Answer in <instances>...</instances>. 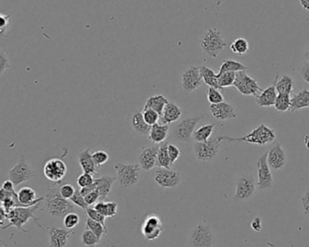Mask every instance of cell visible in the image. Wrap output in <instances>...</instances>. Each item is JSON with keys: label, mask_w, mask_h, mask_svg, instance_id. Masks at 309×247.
<instances>
[{"label": "cell", "mask_w": 309, "mask_h": 247, "mask_svg": "<svg viewBox=\"0 0 309 247\" xmlns=\"http://www.w3.org/2000/svg\"><path fill=\"white\" fill-rule=\"evenodd\" d=\"M207 98L212 104H217L224 101V97L222 95V92L216 88L209 87Z\"/></svg>", "instance_id": "cell-42"}, {"label": "cell", "mask_w": 309, "mask_h": 247, "mask_svg": "<svg viewBox=\"0 0 309 247\" xmlns=\"http://www.w3.org/2000/svg\"><path fill=\"white\" fill-rule=\"evenodd\" d=\"M168 144L167 142H163L160 144L159 153H158L157 167L171 170V165L170 157L168 154Z\"/></svg>", "instance_id": "cell-35"}, {"label": "cell", "mask_w": 309, "mask_h": 247, "mask_svg": "<svg viewBox=\"0 0 309 247\" xmlns=\"http://www.w3.org/2000/svg\"><path fill=\"white\" fill-rule=\"evenodd\" d=\"M85 228L88 230H91L92 233H95L98 237L100 238L101 240V238L104 237L106 234H107V225H104V224L96 222L94 220L91 219L90 217H88L85 219Z\"/></svg>", "instance_id": "cell-36"}, {"label": "cell", "mask_w": 309, "mask_h": 247, "mask_svg": "<svg viewBox=\"0 0 309 247\" xmlns=\"http://www.w3.org/2000/svg\"><path fill=\"white\" fill-rule=\"evenodd\" d=\"M49 235V247H66L68 239L74 232L67 229L57 228L55 226L47 227Z\"/></svg>", "instance_id": "cell-18"}, {"label": "cell", "mask_w": 309, "mask_h": 247, "mask_svg": "<svg viewBox=\"0 0 309 247\" xmlns=\"http://www.w3.org/2000/svg\"><path fill=\"white\" fill-rule=\"evenodd\" d=\"M92 159L97 167L100 169V167L106 164L110 159V156L105 151H97L92 154Z\"/></svg>", "instance_id": "cell-43"}, {"label": "cell", "mask_w": 309, "mask_h": 247, "mask_svg": "<svg viewBox=\"0 0 309 247\" xmlns=\"http://www.w3.org/2000/svg\"><path fill=\"white\" fill-rule=\"evenodd\" d=\"M94 180H95V179L92 177V174L83 172V174L79 176L76 182H77V185H78L80 188H83L92 185V184L94 183Z\"/></svg>", "instance_id": "cell-46"}, {"label": "cell", "mask_w": 309, "mask_h": 247, "mask_svg": "<svg viewBox=\"0 0 309 247\" xmlns=\"http://www.w3.org/2000/svg\"><path fill=\"white\" fill-rule=\"evenodd\" d=\"M256 188H257V184L255 182L252 175L241 176L237 181L234 198L236 200L240 201L249 200L253 197Z\"/></svg>", "instance_id": "cell-14"}, {"label": "cell", "mask_w": 309, "mask_h": 247, "mask_svg": "<svg viewBox=\"0 0 309 247\" xmlns=\"http://www.w3.org/2000/svg\"><path fill=\"white\" fill-rule=\"evenodd\" d=\"M90 151H91V150L88 148L79 154V165H80L81 169L84 173H89V174L92 175L97 174L99 172V168L94 163Z\"/></svg>", "instance_id": "cell-22"}, {"label": "cell", "mask_w": 309, "mask_h": 247, "mask_svg": "<svg viewBox=\"0 0 309 247\" xmlns=\"http://www.w3.org/2000/svg\"><path fill=\"white\" fill-rule=\"evenodd\" d=\"M231 52L236 55H244L249 52V44L247 39L240 37L232 42L230 46Z\"/></svg>", "instance_id": "cell-37"}, {"label": "cell", "mask_w": 309, "mask_h": 247, "mask_svg": "<svg viewBox=\"0 0 309 247\" xmlns=\"http://www.w3.org/2000/svg\"><path fill=\"white\" fill-rule=\"evenodd\" d=\"M10 68V60L8 55H6L5 53H1L0 54V71H1V75H3L5 72H7Z\"/></svg>", "instance_id": "cell-51"}, {"label": "cell", "mask_w": 309, "mask_h": 247, "mask_svg": "<svg viewBox=\"0 0 309 247\" xmlns=\"http://www.w3.org/2000/svg\"><path fill=\"white\" fill-rule=\"evenodd\" d=\"M199 71H200L203 82H205L209 87L216 88L218 90L222 89L220 87L219 82H218L217 74L214 73L213 69L209 68L207 66H201L199 68Z\"/></svg>", "instance_id": "cell-33"}, {"label": "cell", "mask_w": 309, "mask_h": 247, "mask_svg": "<svg viewBox=\"0 0 309 247\" xmlns=\"http://www.w3.org/2000/svg\"><path fill=\"white\" fill-rule=\"evenodd\" d=\"M304 145L309 151V135H305L304 138Z\"/></svg>", "instance_id": "cell-57"}, {"label": "cell", "mask_w": 309, "mask_h": 247, "mask_svg": "<svg viewBox=\"0 0 309 247\" xmlns=\"http://www.w3.org/2000/svg\"><path fill=\"white\" fill-rule=\"evenodd\" d=\"M84 198H85V201H86L88 205L92 206V205H94L98 201V199H100V194H99V191L96 189V190L87 194L84 197Z\"/></svg>", "instance_id": "cell-53"}, {"label": "cell", "mask_w": 309, "mask_h": 247, "mask_svg": "<svg viewBox=\"0 0 309 247\" xmlns=\"http://www.w3.org/2000/svg\"><path fill=\"white\" fill-rule=\"evenodd\" d=\"M160 145L143 148L138 157L139 165L143 170L149 171L157 166L158 153Z\"/></svg>", "instance_id": "cell-17"}, {"label": "cell", "mask_w": 309, "mask_h": 247, "mask_svg": "<svg viewBox=\"0 0 309 247\" xmlns=\"http://www.w3.org/2000/svg\"><path fill=\"white\" fill-rule=\"evenodd\" d=\"M248 67L241 64L240 62L235 61V60L228 59L222 62L221 67L219 69L218 74H222L224 73H238L241 71H247Z\"/></svg>", "instance_id": "cell-32"}, {"label": "cell", "mask_w": 309, "mask_h": 247, "mask_svg": "<svg viewBox=\"0 0 309 247\" xmlns=\"http://www.w3.org/2000/svg\"><path fill=\"white\" fill-rule=\"evenodd\" d=\"M301 76L303 78L304 82L309 83V63L304 64V66L301 69Z\"/></svg>", "instance_id": "cell-55"}, {"label": "cell", "mask_w": 309, "mask_h": 247, "mask_svg": "<svg viewBox=\"0 0 309 247\" xmlns=\"http://www.w3.org/2000/svg\"><path fill=\"white\" fill-rule=\"evenodd\" d=\"M36 174L37 173L28 164L25 156L20 155L19 162L10 170L9 177L10 180L14 183L15 187H18L20 184L25 183L32 179Z\"/></svg>", "instance_id": "cell-9"}, {"label": "cell", "mask_w": 309, "mask_h": 247, "mask_svg": "<svg viewBox=\"0 0 309 247\" xmlns=\"http://www.w3.org/2000/svg\"><path fill=\"white\" fill-rule=\"evenodd\" d=\"M168 154H169V157H170L171 165H173L174 162H176L177 160L180 158L181 152H180V149L176 146V145L169 143L168 144Z\"/></svg>", "instance_id": "cell-49"}, {"label": "cell", "mask_w": 309, "mask_h": 247, "mask_svg": "<svg viewBox=\"0 0 309 247\" xmlns=\"http://www.w3.org/2000/svg\"><path fill=\"white\" fill-rule=\"evenodd\" d=\"M116 180H117V178L110 176H102L99 179H95L94 183L96 184V189L99 191L101 200L105 201L107 199L111 193L113 185Z\"/></svg>", "instance_id": "cell-26"}, {"label": "cell", "mask_w": 309, "mask_h": 247, "mask_svg": "<svg viewBox=\"0 0 309 247\" xmlns=\"http://www.w3.org/2000/svg\"><path fill=\"white\" fill-rule=\"evenodd\" d=\"M181 115H182V110L180 109V107L174 102L170 101L165 106L160 120H161L162 124L170 125V124H173L180 119Z\"/></svg>", "instance_id": "cell-24"}, {"label": "cell", "mask_w": 309, "mask_h": 247, "mask_svg": "<svg viewBox=\"0 0 309 247\" xmlns=\"http://www.w3.org/2000/svg\"><path fill=\"white\" fill-rule=\"evenodd\" d=\"M276 133L273 129L265 124H260L257 128L253 129L250 133L243 137L232 138L228 136H219L220 140L228 142H247L259 146H265L276 140Z\"/></svg>", "instance_id": "cell-3"}, {"label": "cell", "mask_w": 309, "mask_h": 247, "mask_svg": "<svg viewBox=\"0 0 309 247\" xmlns=\"http://www.w3.org/2000/svg\"><path fill=\"white\" fill-rule=\"evenodd\" d=\"M75 191H76V189L70 184H64L63 186H60L61 195L65 199L70 200L74 196Z\"/></svg>", "instance_id": "cell-50"}, {"label": "cell", "mask_w": 309, "mask_h": 247, "mask_svg": "<svg viewBox=\"0 0 309 247\" xmlns=\"http://www.w3.org/2000/svg\"><path fill=\"white\" fill-rule=\"evenodd\" d=\"M18 197L19 202L23 205L24 207L36 206L38 203L44 200V197L37 198L36 191L29 187H23L20 188L18 192Z\"/></svg>", "instance_id": "cell-21"}, {"label": "cell", "mask_w": 309, "mask_h": 247, "mask_svg": "<svg viewBox=\"0 0 309 247\" xmlns=\"http://www.w3.org/2000/svg\"><path fill=\"white\" fill-rule=\"evenodd\" d=\"M115 169L117 171V181L121 188L129 189L138 185L142 177V167L139 164L116 163Z\"/></svg>", "instance_id": "cell-5"}, {"label": "cell", "mask_w": 309, "mask_h": 247, "mask_svg": "<svg viewBox=\"0 0 309 247\" xmlns=\"http://www.w3.org/2000/svg\"><path fill=\"white\" fill-rule=\"evenodd\" d=\"M233 86L239 92L246 96L257 97L263 89L259 86V82L255 78L249 75L246 71H241L236 73L235 82Z\"/></svg>", "instance_id": "cell-8"}, {"label": "cell", "mask_w": 309, "mask_h": 247, "mask_svg": "<svg viewBox=\"0 0 309 247\" xmlns=\"http://www.w3.org/2000/svg\"><path fill=\"white\" fill-rule=\"evenodd\" d=\"M250 226H251V228L253 229L254 231H256V232H260L261 231V229H262V220L259 216H257V217H255L253 220H252V222H251V224H250Z\"/></svg>", "instance_id": "cell-54"}, {"label": "cell", "mask_w": 309, "mask_h": 247, "mask_svg": "<svg viewBox=\"0 0 309 247\" xmlns=\"http://www.w3.org/2000/svg\"><path fill=\"white\" fill-rule=\"evenodd\" d=\"M214 128H215V124H214L203 125L194 132L192 139L195 141V142H207L212 136Z\"/></svg>", "instance_id": "cell-34"}, {"label": "cell", "mask_w": 309, "mask_h": 247, "mask_svg": "<svg viewBox=\"0 0 309 247\" xmlns=\"http://www.w3.org/2000/svg\"><path fill=\"white\" fill-rule=\"evenodd\" d=\"M82 243L86 247H96L97 244L100 242L101 239L97 236L96 234L92 233L91 230L86 229L82 234Z\"/></svg>", "instance_id": "cell-39"}, {"label": "cell", "mask_w": 309, "mask_h": 247, "mask_svg": "<svg viewBox=\"0 0 309 247\" xmlns=\"http://www.w3.org/2000/svg\"><path fill=\"white\" fill-rule=\"evenodd\" d=\"M215 242V234L211 226L205 223L197 224L189 235V247H213Z\"/></svg>", "instance_id": "cell-6"}, {"label": "cell", "mask_w": 309, "mask_h": 247, "mask_svg": "<svg viewBox=\"0 0 309 247\" xmlns=\"http://www.w3.org/2000/svg\"><path fill=\"white\" fill-rule=\"evenodd\" d=\"M202 77L198 67L189 66L181 74V88L186 93H191L199 88L202 83Z\"/></svg>", "instance_id": "cell-15"}, {"label": "cell", "mask_w": 309, "mask_h": 247, "mask_svg": "<svg viewBox=\"0 0 309 247\" xmlns=\"http://www.w3.org/2000/svg\"><path fill=\"white\" fill-rule=\"evenodd\" d=\"M301 204L303 207L304 215L309 218V188L306 189V191L304 192L303 197L301 198Z\"/></svg>", "instance_id": "cell-52"}, {"label": "cell", "mask_w": 309, "mask_h": 247, "mask_svg": "<svg viewBox=\"0 0 309 247\" xmlns=\"http://www.w3.org/2000/svg\"><path fill=\"white\" fill-rule=\"evenodd\" d=\"M10 15H0V34L1 37H6L10 29Z\"/></svg>", "instance_id": "cell-48"}, {"label": "cell", "mask_w": 309, "mask_h": 247, "mask_svg": "<svg viewBox=\"0 0 309 247\" xmlns=\"http://www.w3.org/2000/svg\"><path fill=\"white\" fill-rule=\"evenodd\" d=\"M155 182L162 188H174L180 185L181 176L174 170L160 168L154 177Z\"/></svg>", "instance_id": "cell-16"}, {"label": "cell", "mask_w": 309, "mask_h": 247, "mask_svg": "<svg viewBox=\"0 0 309 247\" xmlns=\"http://www.w3.org/2000/svg\"><path fill=\"white\" fill-rule=\"evenodd\" d=\"M308 108L309 109V91L304 89L302 92H298L291 98L290 111Z\"/></svg>", "instance_id": "cell-29"}, {"label": "cell", "mask_w": 309, "mask_h": 247, "mask_svg": "<svg viewBox=\"0 0 309 247\" xmlns=\"http://www.w3.org/2000/svg\"><path fill=\"white\" fill-rule=\"evenodd\" d=\"M305 58H306V61L309 63V47L307 48V51H306V53H305Z\"/></svg>", "instance_id": "cell-58"}, {"label": "cell", "mask_w": 309, "mask_h": 247, "mask_svg": "<svg viewBox=\"0 0 309 247\" xmlns=\"http://www.w3.org/2000/svg\"><path fill=\"white\" fill-rule=\"evenodd\" d=\"M142 112H143V119L150 126H153L154 124H158V121L161 119V115L159 114L157 111L150 109V108L144 107Z\"/></svg>", "instance_id": "cell-41"}, {"label": "cell", "mask_w": 309, "mask_h": 247, "mask_svg": "<svg viewBox=\"0 0 309 247\" xmlns=\"http://www.w3.org/2000/svg\"><path fill=\"white\" fill-rule=\"evenodd\" d=\"M277 92L275 88V85L272 84L271 86L263 90L256 97V102L259 107H271L275 105V102L277 100Z\"/></svg>", "instance_id": "cell-25"}, {"label": "cell", "mask_w": 309, "mask_h": 247, "mask_svg": "<svg viewBox=\"0 0 309 247\" xmlns=\"http://www.w3.org/2000/svg\"><path fill=\"white\" fill-rule=\"evenodd\" d=\"M267 160L270 169L272 170H280L285 167L286 163V152L279 143L273 146L268 151Z\"/></svg>", "instance_id": "cell-19"}, {"label": "cell", "mask_w": 309, "mask_h": 247, "mask_svg": "<svg viewBox=\"0 0 309 247\" xmlns=\"http://www.w3.org/2000/svg\"><path fill=\"white\" fill-rule=\"evenodd\" d=\"M132 127L135 131V133L143 136H149L152 129V126L146 124V121L143 119V112L140 110L135 111L132 117Z\"/></svg>", "instance_id": "cell-27"}, {"label": "cell", "mask_w": 309, "mask_h": 247, "mask_svg": "<svg viewBox=\"0 0 309 247\" xmlns=\"http://www.w3.org/2000/svg\"><path fill=\"white\" fill-rule=\"evenodd\" d=\"M220 138L217 137L207 142H195L193 145L194 155L197 160L202 162H209L214 160L220 152Z\"/></svg>", "instance_id": "cell-7"}, {"label": "cell", "mask_w": 309, "mask_h": 247, "mask_svg": "<svg viewBox=\"0 0 309 247\" xmlns=\"http://www.w3.org/2000/svg\"><path fill=\"white\" fill-rule=\"evenodd\" d=\"M85 212H86L88 217H90L91 219L94 220V221L106 225L107 217L105 215H101V213H99L98 211L95 210L93 207H88Z\"/></svg>", "instance_id": "cell-47"}, {"label": "cell", "mask_w": 309, "mask_h": 247, "mask_svg": "<svg viewBox=\"0 0 309 247\" xmlns=\"http://www.w3.org/2000/svg\"><path fill=\"white\" fill-rule=\"evenodd\" d=\"M70 200L72 201L74 205L79 206L80 208H82L83 210H86L88 207H89V205L85 201L84 197L80 193V190H76L75 193H74V196Z\"/></svg>", "instance_id": "cell-45"}, {"label": "cell", "mask_w": 309, "mask_h": 247, "mask_svg": "<svg viewBox=\"0 0 309 247\" xmlns=\"http://www.w3.org/2000/svg\"><path fill=\"white\" fill-rule=\"evenodd\" d=\"M302 6L303 10L309 11V0H298Z\"/></svg>", "instance_id": "cell-56"}, {"label": "cell", "mask_w": 309, "mask_h": 247, "mask_svg": "<svg viewBox=\"0 0 309 247\" xmlns=\"http://www.w3.org/2000/svg\"><path fill=\"white\" fill-rule=\"evenodd\" d=\"M268 151L259 157L257 162V171H258V183L257 188L259 190H267L273 187V176L270 167L267 160Z\"/></svg>", "instance_id": "cell-13"}, {"label": "cell", "mask_w": 309, "mask_h": 247, "mask_svg": "<svg viewBox=\"0 0 309 247\" xmlns=\"http://www.w3.org/2000/svg\"><path fill=\"white\" fill-rule=\"evenodd\" d=\"M275 109L278 112H286L287 110H290L291 97L289 94L285 93H278L277 100L275 102Z\"/></svg>", "instance_id": "cell-38"}, {"label": "cell", "mask_w": 309, "mask_h": 247, "mask_svg": "<svg viewBox=\"0 0 309 247\" xmlns=\"http://www.w3.org/2000/svg\"><path fill=\"white\" fill-rule=\"evenodd\" d=\"M170 133V125L168 124H156L152 126L149 134V140L155 144H162L165 142Z\"/></svg>", "instance_id": "cell-23"}, {"label": "cell", "mask_w": 309, "mask_h": 247, "mask_svg": "<svg viewBox=\"0 0 309 247\" xmlns=\"http://www.w3.org/2000/svg\"><path fill=\"white\" fill-rule=\"evenodd\" d=\"M44 174L53 183H61L67 174V166L60 159H51L44 166Z\"/></svg>", "instance_id": "cell-11"}, {"label": "cell", "mask_w": 309, "mask_h": 247, "mask_svg": "<svg viewBox=\"0 0 309 247\" xmlns=\"http://www.w3.org/2000/svg\"><path fill=\"white\" fill-rule=\"evenodd\" d=\"M202 118V116H196L182 119L172 130V136L178 142L188 143L192 139L197 124Z\"/></svg>", "instance_id": "cell-10"}, {"label": "cell", "mask_w": 309, "mask_h": 247, "mask_svg": "<svg viewBox=\"0 0 309 247\" xmlns=\"http://www.w3.org/2000/svg\"><path fill=\"white\" fill-rule=\"evenodd\" d=\"M45 200L47 212L52 216L61 217L74 212V206L72 201L62 197L59 183H53L48 188Z\"/></svg>", "instance_id": "cell-1"}, {"label": "cell", "mask_w": 309, "mask_h": 247, "mask_svg": "<svg viewBox=\"0 0 309 247\" xmlns=\"http://www.w3.org/2000/svg\"><path fill=\"white\" fill-rule=\"evenodd\" d=\"M273 84L275 85V88L277 90L278 93H285V94H289L293 92L294 90V85H295V81L294 79L289 76V75H283L279 80H277V77L275 78Z\"/></svg>", "instance_id": "cell-28"}, {"label": "cell", "mask_w": 309, "mask_h": 247, "mask_svg": "<svg viewBox=\"0 0 309 247\" xmlns=\"http://www.w3.org/2000/svg\"><path fill=\"white\" fill-rule=\"evenodd\" d=\"M93 208L106 217H115L117 215L118 205L115 201L106 202L101 200L94 205Z\"/></svg>", "instance_id": "cell-31"}, {"label": "cell", "mask_w": 309, "mask_h": 247, "mask_svg": "<svg viewBox=\"0 0 309 247\" xmlns=\"http://www.w3.org/2000/svg\"><path fill=\"white\" fill-rule=\"evenodd\" d=\"M163 231L162 218L155 214H149L142 224V233L147 241H155Z\"/></svg>", "instance_id": "cell-12"}, {"label": "cell", "mask_w": 309, "mask_h": 247, "mask_svg": "<svg viewBox=\"0 0 309 247\" xmlns=\"http://www.w3.org/2000/svg\"><path fill=\"white\" fill-rule=\"evenodd\" d=\"M236 73H224L222 74H217L218 82L220 87L223 88L230 87L233 86L235 82Z\"/></svg>", "instance_id": "cell-40"}, {"label": "cell", "mask_w": 309, "mask_h": 247, "mask_svg": "<svg viewBox=\"0 0 309 247\" xmlns=\"http://www.w3.org/2000/svg\"><path fill=\"white\" fill-rule=\"evenodd\" d=\"M199 45L204 54L211 58H216L224 50L227 44L222 33L217 28H209L199 39Z\"/></svg>", "instance_id": "cell-4"}, {"label": "cell", "mask_w": 309, "mask_h": 247, "mask_svg": "<svg viewBox=\"0 0 309 247\" xmlns=\"http://www.w3.org/2000/svg\"><path fill=\"white\" fill-rule=\"evenodd\" d=\"M39 204L30 207H15L14 209L10 211V213L6 214L4 210L1 209V224L3 225L5 220H9L10 223L3 226V230L9 229L11 226H14L19 229V231H22L25 233H28L27 230L23 228L24 225L28 223L30 219H33L39 227H41V224L38 222V218L36 216V212L39 208Z\"/></svg>", "instance_id": "cell-2"}, {"label": "cell", "mask_w": 309, "mask_h": 247, "mask_svg": "<svg viewBox=\"0 0 309 247\" xmlns=\"http://www.w3.org/2000/svg\"><path fill=\"white\" fill-rule=\"evenodd\" d=\"M80 216L74 212H71L64 217V225L65 228L73 229L79 224Z\"/></svg>", "instance_id": "cell-44"}, {"label": "cell", "mask_w": 309, "mask_h": 247, "mask_svg": "<svg viewBox=\"0 0 309 247\" xmlns=\"http://www.w3.org/2000/svg\"><path fill=\"white\" fill-rule=\"evenodd\" d=\"M170 101H168L166 97L163 96L162 94H158V95H154V96H151L150 98H148L147 101H146L144 107L150 108V109H152V110L157 111L158 113L161 115V117H162L164 108H165V106Z\"/></svg>", "instance_id": "cell-30"}, {"label": "cell", "mask_w": 309, "mask_h": 247, "mask_svg": "<svg viewBox=\"0 0 309 247\" xmlns=\"http://www.w3.org/2000/svg\"><path fill=\"white\" fill-rule=\"evenodd\" d=\"M210 111L213 117L219 120H226L236 118L233 106L224 101L217 104H212L210 106Z\"/></svg>", "instance_id": "cell-20"}]
</instances>
